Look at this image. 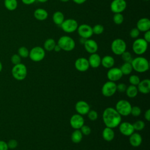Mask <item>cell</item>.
<instances>
[{
  "instance_id": "obj_45",
  "label": "cell",
  "mask_w": 150,
  "mask_h": 150,
  "mask_svg": "<svg viewBox=\"0 0 150 150\" xmlns=\"http://www.w3.org/2000/svg\"><path fill=\"white\" fill-rule=\"evenodd\" d=\"M7 142L4 141L0 140V150H8Z\"/></svg>"
},
{
  "instance_id": "obj_4",
  "label": "cell",
  "mask_w": 150,
  "mask_h": 150,
  "mask_svg": "<svg viewBox=\"0 0 150 150\" xmlns=\"http://www.w3.org/2000/svg\"><path fill=\"white\" fill-rule=\"evenodd\" d=\"M13 77L19 81L24 80L28 73V70L26 66L23 63H19L14 65L11 70Z\"/></svg>"
},
{
  "instance_id": "obj_23",
  "label": "cell",
  "mask_w": 150,
  "mask_h": 150,
  "mask_svg": "<svg viewBox=\"0 0 150 150\" xmlns=\"http://www.w3.org/2000/svg\"><path fill=\"white\" fill-rule=\"evenodd\" d=\"M115 63L114 59L112 56L106 55L101 58V64L105 69H110L113 67Z\"/></svg>"
},
{
  "instance_id": "obj_14",
  "label": "cell",
  "mask_w": 150,
  "mask_h": 150,
  "mask_svg": "<svg viewBox=\"0 0 150 150\" xmlns=\"http://www.w3.org/2000/svg\"><path fill=\"white\" fill-rule=\"evenodd\" d=\"M123 74L120 68L118 67H111L109 69L107 73V77L110 81H117L120 80Z\"/></svg>"
},
{
  "instance_id": "obj_39",
  "label": "cell",
  "mask_w": 150,
  "mask_h": 150,
  "mask_svg": "<svg viewBox=\"0 0 150 150\" xmlns=\"http://www.w3.org/2000/svg\"><path fill=\"white\" fill-rule=\"evenodd\" d=\"M87 114L88 118L91 121H96L98 118L97 112L94 110H90Z\"/></svg>"
},
{
  "instance_id": "obj_27",
  "label": "cell",
  "mask_w": 150,
  "mask_h": 150,
  "mask_svg": "<svg viewBox=\"0 0 150 150\" xmlns=\"http://www.w3.org/2000/svg\"><path fill=\"white\" fill-rule=\"evenodd\" d=\"M126 93L127 96L131 98L135 97L138 93V90L137 88V87L136 86H133V85H129L127 87V89L125 91Z\"/></svg>"
},
{
  "instance_id": "obj_17",
  "label": "cell",
  "mask_w": 150,
  "mask_h": 150,
  "mask_svg": "<svg viewBox=\"0 0 150 150\" xmlns=\"http://www.w3.org/2000/svg\"><path fill=\"white\" fill-rule=\"evenodd\" d=\"M74 66L78 71L84 72L89 69L90 65L87 59L85 57H79L75 61Z\"/></svg>"
},
{
  "instance_id": "obj_48",
  "label": "cell",
  "mask_w": 150,
  "mask_h": 150,
  "mask_svg": "<svg viewBox=\"0 0 150 150\" xmlns=\"http://www.w3.org/2000/svg\"><path fill=\"white\" fill-rule=\"evenodd\" d=\"M21 1L25 5H31L33 4L36 0H21Z\"/></svg>"
},
{
  "instance_id": "obj_18",
  "label": "cell",
  "mask_w": 150,
  "mask_h": 150,
  "mask_svg": "<svg viewBox=\"0 0 150 150\" xmlns=\"http://www.w3.org/2000/svg\"><path fill=\"white\" fill-rule=\"evenodd\" d=\"M84 47L85 50L90 54L96 53L98 50V44L93 39H87L84 43Z\"/></svg>"
},
{
  "instance_id": "obj_5",
  "label": "cell",
  "mask_w": 150,
  "mask_h": 150,
  "mask_svg": "<svg viewBox=\"0 0 150 150\" xmlns=\"http://www.w3.org/2000/svg\"><path fill=\"white\" fill-rule=\"evenodd\" d=\"M148 43L144 38H137L132 43V50L137 55L145 53L148 49Z\"/></svg>"
},
{
  "instance_id": "obj_2",
  "label": "cell",
  "mask_w": 150,
  "mask_h": 150,
  "mask_svg": "<svg viewBox=\"0 0 150 150\" xmlns=\"http://www.w3.org/2000/svg\"><path fill=\"white\" fill-rule=\"evenodd\" d=\"M131 64L132 69L138 73H144L149 70V63L148 60L142 56L132 59Z\"/></svg>"
},
{
  "instance_id": "obj_32",
  "label": "cell",
  "mask_w": 150,
  "mask_h": 150,
  "mask_svg": "<svg viewBox=\"0 0 150 150\" xmlns=\"http://www.w3.org/2000/svg\"><path fill=\"white\" fill-rule=\"evenodd\" d=\"M18 54L21 56V57L26 58L29 57V50L26 47L21 46L18 49Z\"/></svg>"
},
{
  "instance_id": "obj_36",
  "label": "cell",
  "mask_w": 150,
  "mask_h": 150,
  "mask_svg": "<svg viewBox=\"0 0 150 150\" xmlns=\"http://www.w3.org/2000/svg\"><path fill=\"white\" fill-rule=\"evenodd\" d=\"M121 58L123 60V61L124 62H128V63H131L132 60V55L130 53V52H128V51H125L124 52H123L121 54Z\"/></svg>"
},
{
  "instance_id": "obj_52",
  "label": "cell",
  "mask_w": 150,
  "mask_h": 150,
  "mask_svg": "<svg viewBox=\"0 0 150 150\" xmlns=\"http://www.w3.org/2000/svg\"><path fill=\"white\" fill-rule=\"evenodd\" d=\"M2 63L0 61V72L2 71Z\"/></svg>"
},
{
  "instance_id": "obj_47",
  "label": "cell",
  "mask_w": 150,
  "mask_h": 150,
  "mask_svg": "<svg viewBox=\"0 0 150 150\" xmlns=\"http://www.w3.org/2000/svg\"><path fill=\"white\" fill-rule=\"evenodd\" d=\"M144 118L148 121H150V109L146 110L144 114Z\"/></svg>"
},
{
  "instance_id": "obj_9",
  "label": "cell",
  "mask_w": 150,
  "mask_h": 150,
  "mask_svg": "<svg viewBox=\"0 0 150 150\" xmlns=\"http://www.w3.org/2000/svg\"><path fill=\"white\" fill-rule=\"evenodd\" d=\"M117 91V84L115 82L108 81L105 82L102 86L101 93L106 97H110L112 96Z\"/></svg>"
},
{
  "instance_id": "obj_44",
  "label": "cell",
  "mask_w": 150,
  "mask_h": 150,
  "mask_svg": "<svg viewBox=\"0 0 150 150\" xmlns=\"http://www.w3.org/2000/svg\"><path fill=\"white\" fill-rule=\"evenodd\" d=\"M127 86L124 83H119L118 85H117V90H118L120 93H124L125 91L127 89Z\"/></svg>"
},
{
  "instance_id": "obj_1",
  "label": "cell",
  "mask_w": 150,
  "mask_h": 150,
  "mask_svg": "<svg viewBox=\"0 0 150 150\" xmlns=\"http://www.w3.org/2000/svg\"><path fill=\"white\" fill-rule=\"evenodd\" d=\"M103 121L105 127L114 128L121 122V116L115 108L107 107L103 111Z\"/></svg>"
},
{
  "instance_id": "obj_50",
  "label": "cell",
  "mask_w": 150,
  "mask_h": 150,
  "mask_svg": "<svg viewBox=\"0 0 150 150\" xmlns=\"http://www.w3.org/2000/svg\"><path fill=\"white\" fill-rule=\"evenodd\" d=\"M53 50H54V51L56 52H60V51L61 50V48L60 47V46H59L57 44H56V46H55L54 47Z\"/></svg>"
},
{
  "instance_id": "obj_34",
  "label": "cell",
  "mask_w": 150,
  "mask_h": 150,
  "mask_svg": "<svg viewBox=\"0 0 150 150\" xmlns=\"http://www.w3.org/2000/svg\"><path fill=\"white\" fill-rule=\"evenodd\" d=\"M132 125H133L134 130H136V131H142L145 126V122L142 120H138L135 121L134 124H132Z\"/></svg>"
},
{
  "instance_id": "obj_21",
  "label": "cell",
  "mask_w": 150,
  "mask_h": 150,
  "mask_svg": "<svg viewBox=\"0 0 150 150\" xmlns=\"http://www.w3.org/2000/svg\"><path fill=\"white\" fill-rule=\"evenodd\" d=\"M101 60V57L98 54L96 53L91 54L88 59L90 66L94 69L97 68L100 66Z\"/></svg>"
},
{
  "instance_id": "obj_31",
  "label": "cell",
  "mask_w": 150,
  "mask_h": 150,
  "mask_svg": "<svg viewBox=\"0 0 150 150\" xmlns=\"http://www.w3.org/2000/svg\"><path fill=\"white\" fill-rule=\"evenodd\" d=\"M5 7L9 11H14L18 6L17 0H4Z\"/></svg>"
},
{
  "instance_id": "obj_11",
  "label": "cell",
  "mask_w": 150,
  "mask_h": 150,
  "mask_svg": "<svg viewBox=\"0 0 150 150\" xmlns=\"http://www.w3.org/2000/svg\"><path fill=\"white\" fill-rule=\"evenodd\" d=\"M77 33L79 35L84 39H90L93 35L92 27L87 24H81L77 28Z\"/></svg>"
},
{
  "instance_id": "obj_3",
  "label": "cell",
  "mask_w": 150,
  "mask_h": 150,
  "mask_svg": "<svg viewBox=\"0 0 150 150\" xmlns=\"http://www.w3.org/2000/svg\"><path fill=\"white\" fill-rule=\"evenodd\" d=\"M61 50L66 52H70L73 50L76 46V43L73 38L69 36H62L60 37L57 43Z\"/></svg>"
},
{
  "instance_id": "obj_12",
  "label": "cell",
  "mask_w": 150,
  "mask_h": 150,
  "mask_svg": "<svg viewBox=\"0 0 150 150\" xmlns=\"http://www.w3.org/2000/svg\"><path fill=\"white\" fill-rule=\"evenodd\" d=\"M127 8V2L125 0H113L110 4L111 11L115 13H121Z\"/></svg>"
},
{
  "instance_id": "obj_43",
  "label": "cell",
  "mask_w": 150,
  "mask_h": 150,
  "mask_svg": "<svg viewBox=\"0 0 150 150\" xmlns=\"http://www.w3.org/2000/svg\"><path fill=\"white\" fill-rule=\"evenodd\" d=\"M18 144L17 141L14 139H11L9 140V141L7 142L8 148L11 149H13L16 148L18 146Z\"/></svg>"
},
{
  "instance_id": "obj_46",
  "label": "cell",
  "mask_w": 150,
  "mask_h": 150,
  "mask_svg": "<svg viewBox=\"0 0 150 150\" xmlns=\"http://www.w3.org/2000/svg\"><path fill=\"white\" fill-rule=\"evenodd\" d=\"M144 39L148 42H150V30H148L145 32L144 35Z\"/></svg>"
},
{
  "instance_id": "obj_35",
  "label": "cell",
  "mask_w": 150,
  "mask_h": 150,
  "mask_svg": "<svg viewBox=\"0 0 150 150\" xmlns=\"http://www.w3.org/2000/svg\"><path fill=\"white\" fill-rule=\"evenodd\" d=\"M92 30H93V34L100 35L104 32V28L103 25L100 24H97L92 28Z\"/></svg>"
},
{
  "instance_id": "obj_25",
  "label": "cell",
  "mask_w": 150,
  "mask_h": 150,
  "mask_svg": "<svg viewBox=\"0 0 150 150\" xmlns=\"http://www.w3.org/2000/svg\"><path fill=\"white\" fill-rule=\"evenodd\" d=\"M33 15L38 21H45L48 17V12L45 9L38 8L34 11Z\"/></svg>"
},
{
  "instance_id": "obj_10",
  "label": "cell",
  "mask_w": 150,
  "mask_h": 150,
  "mask_svg": "<svg viewBox=\"0 0 150 150\" xmlns=\"http://www.w3.org/2000/svg\"><path fill=\"white\" fill-rule=\"evenodd\" d=\"M60 26L64 32L66 33H73L77 30L79 25L75 19H67L64 20Z\"/></svg>"
},
{
  "instance_id": "obj_30",
  "label": "cell",
  "mask_w": 150,
  "mask_h": 150,
  "mask_svg": "<svg viewBox=\"0 0 150 150\" xmlns=\"http://www.w3.org/2000/svg\"><path fill=\"white\" fill-rule=\"evenodd\" d=\"M120 69L123 75L130 74L133 70L131 63L128 62H124V63L121 65Z\"/></svg>"
},
{
  "instance_id": "obj_6",
  "label": "cell",
  "mask_w": 150,
  "mask_h": 150,
  "mask_svg": "<svg viewBox=\"0 0 150 150\" xmlns=\"http://www.w3.org/2000/svg\"><path fill=\"white\" fill-rule=\"evenodd\" d=\"M131 104L126 100H120L117 101L115 105V110L122 116H128L131 113Z\"/></svg>"
},
{
  "instance_id": "obj_51",
  "label": "cell",
  "mask_w": 150,
  "mask_h": 150,
  "mask_svg": "<svg viewBox=\"0 0 150 150\" xmlns=\"http://www.w3.org/2000/svg\"><path fill=\"white\" fill-rule=\"evenodd\" d=\"M36 1H38L39 2H41V3H44V2H47L48 0H36Z\"/></svg>"
},
{
  "instance_id": "obj_54",
  "label": "cell",
  "mask_w": 150,
  "mask_h": 150,
  "mask_svg": "<svg viewBox=\"0 0 150 150\" xmlns=\"http://www.w3.org/2000/svg\"><path fill=\"white\" fill-rule=\"evenodd\" d=\"M144 1H148L149 0H144Z\"/></svg>"
},
{
  "instance_id": "obj_20",
  "label": "cell",
  "mask_w": 150,
  "mask_h": 150,
  "mask_svg": "<svg viewBox=\"0 0 150 150\" xmlns=\"http://www.w3.org/2000/svg\"><path fill=\"white\" fill-rule=\"evenodd\" d=\"M137 28L140 32H146L149 30L150 21L147 18H142L139 19L137 23Z\"/></svg>"
},
{
  "instance_id": "obj_40",
  "label": "cell",
  "mask_w": 150,
  "mask_h": 150,
  "mask_svg": "<svg viewBox=\"0 0 150 150\" xmlns=\"http://www.w3.org/2000/svg\"><path fill=\"white\" fill-rule=\"evenodd\" d=\"M11 60L12 64L16 65L21 63V57L18 54H14L11 56Z\"/></svg>"
},
{
  "instance_id": "obj_53",
  "label": "cell",
  "mask_w": 150,
  "mask_h": 150,
  "mask_svg": "<svg viewBox=\"0 0 150 150\" xmlns=\"http://www.w3.org/2000/svg\"><path fill=\"white\" fill-rule=\"evenodd\" d=\"M60 1L62 2H67L69 1L70 0H60Z\"/></svg>"
},
{
  "instance_id": "obj_28",
  "label": "cell",
  "mask_w": 150,
  "mask_h": 150,
  "mask_svg": "<svg viewBox=\"0 0 150 150\" xmlns=\"http://www.w3.org/2000/svg\"><path fill=\"white\" fill-rule=\"evenodd\" d=\"M83 134L79 129H74L71 135V140L73 143H80L83 138Z\"/></svg>"
},
{
  "instance_id": "obj_13",
  "label": "cell",
  "mask_w": 150,
  "mask_h": 150,
  "mask_svg": "<svg viewBox=\"0 0 150 150\" xmlns=\"http://www.w3.org/2000/svg\"><path fill=\"white\" fill-rule=\"evenodd\" d=\"M70 124L74 129H79L84 124V120L83 115L75 114H73L70 119Z\"/></svg>"
},
{
  "instance_id": "obj_49",
  "label": "cell",
  "mask_w": 150,
  "mask_h": 150,
  "mask_svg": "<svg viewBox=\"0 0 150 150\" xmlns=\"http://www.w3.org/2000/svg\"><path fill=\"white\" fill-rule=\"evenodd\" d=\"M74 2H75L77 4H82L83 3H84L87 0H72Z\"/></svg>"
},
{
  "instance_id": "obj_24",
  "label": "cell",
  "mask_w": 150,
  "mask_h": 150,
  "mask_svg": "<svg viewBox=\"0 0 150 150\" xmlns=\"http://www.w3.org/2000/svg\"><path fill=\"white\" fill-rule=\"evenodd\" d=\"M114 136L115 134L112 128L105 127V128L103 130L102 137L105 141L108 142L111 141L114 138Z\"/></svg>"
},
{
  "instance_id": "obj_41",
  "label": "cell",
  "mask_w": 150,
  "mask_h": 150,
  "mask_svg": "<svg viewBox=\"0 0 150 150\" xmlns=\"http://www.w3.org/2000/svg\"><path fill=\"white\" fill-rule=\"evenodd\" d=\"M80 130L82 134L84 135H88L91 133V131L90 127H88V125H86L84 124L80 128Z\"/></svg>"
},
{
  "instance_id": "obj_37",
  "label": "cell",
  "mask_w": 150,
  "mask_h": 150,
  "mask_svg": "<svg viewBox=\"0 0 150 150\" xmlns=\"http://www.w3.org/2000/svg\"><path fill=\"white\" fill-rule=\"evenodd\" d=\"M128 80H129V82L131 84V85L136 86L138 84V83L141 81L139 76L137 75H135V74L131 75L129 77Z\"/></svg>"
},
{
  "instance_id": "obj_26",
  "label": "cell",
  "mask_w": 150,
  "mask_h": 150,
  "mask_svg": "<svg viewBox=\"0 0 150 150\" xmlns=\"http://www.w3.org/2000/svg\"><path fill=\"white\" fill-rule=\"evenodd\" d=\"M53 22L57 25H60L63 23L64 20V16L63 13L60 11H56L53 15Z\"/></svg>"
},
{
  "instance_id": "obj_16",
  "label": "cell",
  "mask_w": 150,
  "mask_h": 150,
  "mask_svg": "<svg viewBox=\"0 0 150 150\" xmlns=\"http://www.w3.org/2000/svg\"><path fill=\"white\" fill-rule=\"evenodd\" d=\"M75 110L77 114L81 115H86L90 110L89 104L85 101L80 100L78 101L75 105Z\"/></svg>"
},
{
  "instance_id": "obj_38",
  "label": "cell",
  "mask_w": 150,
  "mask_h": 150,
  "mask_svg": "<svg viewBox=\"0 0 150 150\" xmlns=\"http://www.w3.org/2000/svg\"><path fill=\"white\" fill-rule=\"evenodd\" d=\"M141 113V109L139 107L135 105L131 107L130 114H131L132 116L138 117L140 115Z\"/></svg>"
},
{
  "instance_id": "obj_33",
  "label": "cell",
  "mask_w": 150,
  "mask_h": 150,
  "mask_svg": "<svg viewBox=\"0 0 150 150\" xmlns=\"http://www.w3.org/2000/svg\"><path fill=\"white\" fill-rule=\"evenodd\" d=\"M112 19L115 24L120 25L124 21V16L121 13H115L113 16Z\"/></svg>"
},
{
  "instance_id": "obj_7",
  "label": "cell",
  "mask_w": 150,
  "mask_h": 150,
  "mask_svg": "<svg viewBox=\"0 0 150 150\" xmlns=\"http://www.w3.org/2000/svg\"><path fill=\"white\" fill-rule=\"evenodd\" d=\"M111 49L113 53L116 55H121L127 49L125 42L120 38L114 39L111 45Z\"/></svg>"
},
{
  "instance_id": "obj_29",
  "label": "cell",
  "mask_w": 150,
  "mask_h": 150,
  "mask_svg": "<svg viewBox=\"0 0 150 150\" xmlns=\"http://www.w3.org/2000/svg\"><path fill=\"white\" fill-rule=\"evenodd\" d=\"M56 45V43L55 40L53 39L49 38L45 40L43 45V47H44L43 49H45V50L50 52L52 50H53Z\"/></svg>"
},
{
  "instance_id": "obj_15",
  "label": "cell",
  "mask_w": 150,
  "mask_h": 150,
  "mask_svg": "<svg viewBox=\"0 0 150 150\" xmlns=\"http://www.w3.org/2000/svg\"><path fill=\"white\" fill-rule=\"evenodd\" d=\"M119 130L121 134L125 136H129L134 132V128L132 124L129 122H122L119 125Z\"/></svg>"
},
{
  "instance_id": "obj_19",
  "label": "cell",
  "mask_w": 150,
  "mask_h": 150,
  "mask_svg": "<svg viewBox=\"0 0 150 150\" xmlns=\"http://www.w3.org/2000/svg\"><path fill=\"white\" fill-rule=\"evenodd\" d=\"M137 87L138 92L144 94H148L150 92V80L145 79L140 81Z\"/></svg>"
},
{
  "instance_id": "obj_8",
  "label": "cell",
  "mask_w": 150,
  "mask_h": 150,
  "mask_svg": "<svg viewBox=\"0 0 150 150\" xmlns=\"http://www.w3.org/2000/svg\"><path fill=\"white\" fill-rule=\"evenodd\" d=\"M45 56V50L40 46H35L30 51L29 57L32 61L39 62L42 61Z\"/></svg>"
},
{
  "instance_id": "obj_42",
  "label": "cell",
  "mask_w": 150,
  "mask_h": 150,
  "mask_svg": "<svg viewBox=\"0 0 150 150\" xmlns=\"http://www.w3.org/2000/svg\"><path fill=\"white\" fill-rule=\"evenodd\" d=\"M139 33L140 31L137 28H134L130 30L129 36L133 39H137L139 36Z\"/></svg>"
},
{
  "instance_id": "obj_22",
  "label": "cell",
  "mask_w": 150,
  "mask_h": 150,
  "mask_svg": "<svg viewBox=\"0 0 150 150\" xmlns=\"http://www.w3.org/2000/svg\"><path fill=\"white\" fill-rule=\"evenodd\" d=\"M129 137V142L131 146L134 147H138L141 144L142 138L139 133L134 132Z\"/></svg>"
}]
</instances>
